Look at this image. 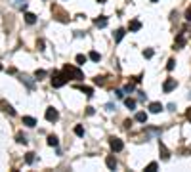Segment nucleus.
I'll list each match as a JSON object with an SVG mask.
<instances>
[{
  "mask_svg": "<svg viewBox=\"0 0 191 172\" xmlns=\"http://www.w3.org/2000/svg\"><path fill=\"white\" fill-rule=\"evenodd\" d=\"M75 134H76V136H84V128H82L80 124H76V126H75Z\"/></svg>",
  "mask_w": 191,
  "mask_h": 172,
  "instance_id": "27",
  "label": "nucleus"
},
{
  "mask_svg": "<svg viewBox=\"0 0 191 172\" xmlns=\"http://www.w3.org/2000/svg\"><path fill=\"white\" fill-rule=\"evenodd\" d=\"M136 121L138 122H147V113H143V111L136 113Z\"/></svg>",
  "mask_w": 191,
  "mask_h": 172,
  "instance_id": "18",
  "label": "nucleus"
},
{
  "mask_svg": "<svg viewBox=\"0 0 191 172\" xmlns=\"http://www.w3.org/2000/svg\"><path fill=\"white\" fill-rule=\"evenodd\" d=\"M149 111H151V113H161V111H163V105H161L159 101H153V103H149Z\"/></svg>",
  "mask_w": 191,
  "mask_h": 172,
  "instance_id": "12",
  "label": "nucleus"
},
{
  "mask_svg": "<svg viewBox=\"0 0 191 172\" xmlns=\"http://www.w3.org/2000/svg\"><path fill=\"white\" fill-rule=\"evenodd\" d=\"M25 163H27V165H33V163H35V153H27Z\"/></svg>",
  "mask_w": 191,
  "mask_h": 172,
  "instance_id": "24",
  "label": "nucleus"
},
{
  "mask_svg": "<svg viewBox=\"0 0 191 172\" xmlns=\"http://www.w3.org/2000/svg\"><path fill=\"white\" fill-rule=\"evenodd\" d=\"M184 46H185V37H184V33H180L176 37V42H174V50H182Z\"/></svg>",
  "mask_w": 191,
  "mask_h": 172,
  "instance_id": "6",
  "label": "nucleus"
},
{
  "mask_svg": "<svg viewBox=\"0 0 191 172\" xmlns=\"http://www.w3.org/2000/svg\"><path fill=\"white\" fill-rule=\"evenodd\" d=\"M109 145H111V149H113V151H122V147H124V143H122L120 138H111V140H109Z\"/></svg>",
  "mask_w": 191,
  "mask_h": 172,
  "instance_id": "4",
  "label": "nucleus"
},
{
  "mask_svg": "<svg viewBox=\"0 0 191 172\" xmlns=\"http://www.w3.org/2000/svg\"><path fill=\"white\" fill-rule=\"evenodd\" d=\"M37 46H38V50H44V42H42V40H38Z\"/></svg>",
  "mask_w": 191,
  "mask_h": 172,
  "instance_id": "37",
  "label": "nucleus"
},
{
  "mask_svg": "<svg viewBox=\"0 0 191 172\" xmlns=\"http://www.w3.org/2000/svg\"><path fill=\"white\" fill-rule=\"evenodd\" d=\"M124 34H126L124 29H117V31H115V42H120L122 38H124Z\"/></svg>",
  "mask_w": 191,
  "mask_h": 172,
  "instance_id": "14",
  "label": "nucleus"
},
{
  "mask_svg": "<svg viewBox=\"0 0 191 172\" xmlns=\"http://www.w3.org/2000/svg\"><path fill=\"white\" fill-rule=\"evenodd\" d=\"M132 92H134V82H128L124 86V94H132Z\"/></svg>",
  "mask_w": 191,
  "mask_h": 172,
  "instance_id": "28",
  "label": "nucleus"
},
{
  "mask_svg": "<svg viewBox=\"0 0 191 172\" xmlns=\"http://www.w3.org/2000/svg\"><path fill=\"white\" fill-rule=\"evenodd\" d=\"M176 86H178L176 78H166V80H164V84H163V90H164L166 94H168V92H172V90H174Z\"/></svg>",
  "mask_w": 191,
  "mask_h": 172,
  "instance_id": "5",
  "label": "nucleus"
},
{
  "mask_svg": "<svg viewBox=\"0 0 191 172\" xmlns=\"http://www.w3.org/2000/svg\"><path fill=\"white\" fill-rule=\"evenodd\" d=\"M94 82H96L98 86H103V84H105V78H103V77H96V78H94Z\"/></svg>",
  "mask_w": 191,
  "mask_h": 172,
  "instance_id": "30",
  "label": "nucleus"
},
{
  "mask_svg": "<svg viewBox=\"0 0 191 172\" xmlns=\"http://www.w3.org/2000/svg\"><path fill=\"white\" fill-rule=\"evenodd\" d=\"M155 170H157V163H149L145 166V172H155Z\"/></svg>",
  "mask_w": 191,
  "mask_h": 172,
  "instance_id": "29",
  "label": "nucleus"
},
{
  "mask_svg": "<svg viewBox=\"0 0 191 172\" xmlns=\"http://www.w3.org/2000/svg\"><path fill=\"white\" fill-rule=\"evenodd\" d=\"M105 109H107V111H115V109H117V107H115V105H113V103H107V105H105Z\"/></svg>",
  "mask_w": 191,
  "mask_h": 172,
  "instance_id": "35",
  "label": "nucleus"
},
{
  "mask_svg": "<svg viewBox=\"0 0 191 172\" xmlns=\"http://www.w3.org/2000/svg\"><path fill=\"white\" fill-rule=\"evenodd\" d=\"M67 84V77L61 73H54V78H52V86L54 88H61V86H65Z\"/></svg>",
  "mask_w": 191,
  "mask_h": 172,
  "instance_id": "2",
  "label": "nucleus"
},
{
  "mask_svg": "<svg viewBox=\"0 0 191 172\" xmlns=\"http://www.w3.org/2000/svg\"><path fill=\"white\" fill-rule=\"evenodd\" d=\"M88 57H90L92 61H99V60H102V55H99L98 52H90V55H88Z\"/></svg>",
  "mask_w": 191,
  "mask_h": 172,
  "instance_id": "23",
  "label": "nucleus"
},
{
  "mask_svg": "<svg viewBox=\"0 0 191 172\" xmlns=\"http://www.w3.org/2000/svg\"><path fill=\"white\" fill-rule=\"evenodd\" d=\"M185 19H187V21H191V6L185 10Z\"/></svg>",
  "mask_w": 191,
  "mask_h": 172,
  "instance_id": "33",
  "label": "nucleus"
},
{
  "mask_svg": "<svg viewBox=\"0 0 191 172\" xmlns=\"http://www.w3.org/2000/svg\"><path fill=\"white\" fill-rule=\"evenodd\" d=\"M115 96L120 99V98H124V90H115Z\"/></svg>",
  "mask_w": 191,
  "mask_h": 172,
  "instance_id": "32",
  "label": "nucleus"
},
{
  "mask_svg": "<svg viewBox=\"0 0 191 172\" xmlns=\"http://www.w3.org/2000/svg\"><path fill=\"white\" fill-rule=\"evenodd\" d=\"M52 11H55V15H58V19H59L61 23H67V21H69V19H67V15H65V11L59 10L58 6H52Z\"/></svg>",
  "mask_w": 191,
  "mask_h": 172,
  "instance_id": "7",
  "label": "nucleus"
},
{
  "mask_svg": "<svg viewBox=\"0 0 191 172\" xmlns=\"http://www.w3.org/2000/svg\"><path fill=\"white\" fill-rule=\"evenodd\" d=\"M96 111H94V107H86V115H94Z\"/></svg>",
  "mask_w": 191,
  "mask_h": 172,
  "instance_id": "36",
  "label": "nucleus"
},
{
  "mask_svg": "<svg viewBox=\"0 0 191 172\" xmlns=\"http://www.w3.org/2000/svg\"><path fill=\"white\" fill-rule=\"evenodd\" d=\"M25 21L29 23V25H35V23H37V15L31 14V11H27V14H25Z\"/></svg>",
  "mask_w": 191,
  "mask_h": 172,
  "instance_id": "13",
  "label": "nucleus"
},
{
  "mask_svg": "<svg viewBox=\"0 0 191 172\" xmlns=\"http://www.w3.org/2000/svg\"><path fill=\"white\" fill-rule=\"evenodd\" d=\"M185 117H187V121H191V107L187 109V113H185Z\"/></svg>",
  "mask_w": 191,
  "mask_h": 172,
  "instance_id": "38",
  "label": "nucleus"
},
{
  "mask_svg": "<svg viewBox=\"0 0 191 172\" xmlns=\"http://www.w3.org/2000/svg\"><path fill=\"white\" fill-rule=\"evenodd\" d=\"M63 75L67 77V80L73 78V80H82L84 75L78 67H73V65H63Z\"/></svg>",
  "mask_w": 191,
  "mask_h": 172,
  "instance_id": "1",
  "label": "nucleus"
},
{
  "mask_svg": "<svg viewBox=\"0 0 191 172\" xmlns=\"http://www.w3.org/2000/svg\"><path fill=\"white\" fill-rule=\"evenodd\" d=\"M143 55H145V57H153V50H151V48H149V50H145V52H143Z\"/></svg>",
  "mask_w": 191,
  "mask_h": 172,
  "instance_id": "34",
  "label": "nucleus"
},
{
  "mask_svg": "<svg viewBox=\"0 0 191 172\" xmlns=\"http://www.w3.org/2000/svg\"><path fill=\"white\" fill-rule=\"evenodd\" d=\"M80 92H84L88 98H92V96H94V90L90 88V86H80Z\"/></svg>",
  "mask_w": 191,
  "mask_h": 172,
  "instance_id": "21",
  "label": "nucleus"
},
{
  "mask_svg": "<svg viewBox=\"0 0 191 172\" xmlns=\"http://www.w3.org/2000/svg\"><path fill=\"white\" fill-rule=\"evenodd\" d=\"M124 105H126L128 109H136V99H132V98H126V99H124Z\"/></svg>",
  "mask_w": 191,
  "mask_h": 172,
  "instance_id": "19",
  "label": "nucleus"
},
{
  "mask_svg": "<svg viewBox=\"0 0 191 172\" xmlns=\"http://www.w3.org/2000/svg\"><path fill=\"white\" fill-rule=\"evenodd\" d=\"M48 145H52V147H58L59 145V140H58V136H48Z\"/></svg>",
  "mask_w": 191,
  "mask_h": 172,
  "instance_id": "15",
  "label": "nucleus"
},
{
  "mask_svg": "<svg viewBox=\"0 0 191 172\" xmlns=\"http://www.w3.org/2000/svg\"><path fill=\"white\" fill-rule=\"evenodd\" d=\"M58 119H59V113H58V109L48 107V109H46V121H48V122H55Z\"/></svg>",
  "mask_w": 191,
  "mask_h": 172,
  "instance_id": "3",
  "label": "nucleus"
},
{
  "mask_svg": "<svg viewBox=\"0 0 191 172\" xmlns=\"http://www.w3.org/2000/svg\"><path fill=\"white\" fill-rule=\"evenodd\" d=\"M105 163H107V168H109V170H115V168H117V159H115L113 155H109V157L105 159Z\"/></svg>",
  "mask_w": 191,
  "mask_h": 172,
  "instance_id": "9",
  "label": "nucleus"
},
{
  "mask_svg": "<svg viewBox=\"0 0 191 172\" xmlns=\"http://www.w3.org/2000/svg\"><path fill=\"white\" fill-rule=\"evenodd\" d=\"M44 77H46V71H44V69H37V71H35V78L37 80H42Z\"/></svg>",
  "mask_w": 191,
  "mask_h": 172,
  "instance_id": "20",
  "label": "nucleus"
},
{
  "mask_svg": "<svg viewBox=\"0 0 191 172\" xmlns=\"http://www.w3.org/2000/svg\"><path fill=\"white\" fill-rule=\"evenodd\" d=\"M2 109H4V111H6L8 115H12V117H14V115H15V109H14L12 105H8L6 101H2Z\"/></svg>",
  "mask_w": 191,
  "mask_h": 172,
  "instance_id": "16",
  "label": "nucleus"
},
{
  "mask_svg": "<svg viewBox=\"0 0 191 172\" xmlns=\"http://www.w3.org/2000/svg\"><path fill=\"white\" fill-rule=\"evenodd\" d=\"M128 29H130L132 33H136V31H140V29H141V23H140L138 19H132V21L128 23Z\"/></svg>",
  "mask_w": 191,
  "mask_h": 172,
  "instance_id": "8",
  "label": "nucleus"
},
{
  "mask_svg": "<svg viewBox=\"0 0 191 172\" xmlns=\"http://www.w3.org/2000/svg\"><path fill=\"white\" fill-rule=\"evenodd\" d=\"M21 80H23V82H25V84H27L29 88H33V86H35V82H33V80H31V78H29L27 75H23V77H21Z\"/></svg>",
  "mask_w": 191,
  "mask_h": 172,
  "instance_id": "22",
  "label": "nucleus"
},
{
  "mask_svg": "<svg viewBox=\"0 0 191 172\" xmlns=\"http://www.w3.org/2000/svg\"><path fill=\"white\" fill-rule=\"evenodd\" d=\"M94 23H96V27L103 29V27H107V17H105V15H99V17H98V19H96Z\"/></svg>",
  "mask_w": 191,
  "mask_h": 172,
  "instance_id": "10",
  "label": "nucleus"
},
{
  "mask_svg": "<svg viewBox=\"0 0 191 172\" xmlns=\"http://www.w3.org/2000/svg\"><path fill=\"white\" fill-rule=\"evenodd\" d=\"M151 2H159V0H151Z\"/></svg>",
  "mask_w": 191,
  "mask_h": 172,
  "instance_id": "40",
  "label": "nucleus"
},
{
  "mask_svg": "<svg viewBox=\"0 0 191 172\" xmlns=\"http://www.w3.org/2000/svg\"><path fill=\"white\" fill-rule=\"evenodd\" d=\"M23 124H25V126H29V128H33V126L37 124V121L33 119V117H23Z\"/></svg>",
  "mask_w": 191,
  "mask_h": 172,
  "instance_id": "17",
  "label": "nucleus"
},
{
  "mask_svg": "<svg viewBox=\"0 0 191 172\" xmlns=\"http://www.w3.org/2000/svg\"><path fill=\"white\" fill-rule=\"evenodd\" d=\"M174 67H176V61H174V60H168V63H166V69H168V71H172Z\"/></svg>",
  "mask_w": 191,
  "mask_h": 172,
  "instance_id": "31",
  "label": "nucleus"
},
{
  "mask_svg": "<svg viewBox=\"0 0 191 172\" xmlns=\"http://www.w3.org/2000/svg\"><path fill=\"white\" fill-rule=\"evenodd\" d=\"M15 140H17V143H23V145H27V138H25L23 134H17V138H15Z\"/></svg>",
  "mask_w": 191,
  "mask_h": 172,
  "instance_id": "26",
  "label": "nucleus"
},
{
  "mask_svg": "<svg viewBox=\"0 0 191 172\" xmlns=\"http://www.w3.org/2000/svg\"><path fill=\"white\" fill-rule=\"evenodd\" d=\"M86 60H88V57H86V55H82V54H78V55H76V63H78V65L86 63Z\"/></svg>",
  "mask_w": 191,
  "mask_h": 172,
  "instance_id": "25",
  "label": "nucleus"
},
{
  "mask_svg": "<svg viewBox=\"0 0 191 172\" xmlns=\"http://www.w3.org/2000/svg\"><path fill=\"white\" fill-rule=\"evenodd\" d=\"M159 149H161V159H163V161L170 159V153H168V149L164 147V143H159Z\"/></svg>",
  "mask_w": 191,
  "mask_h": 172,
  "instance_id": "11",
  "label": "nucleus"
},
{
  "mask_svg": "<svg viewBox=\"0 0 191 172\" xmlns=\"http://www.w3.org/2000/svg\"><path fill=\"white\" fill-rule=\"evenodd\" d=\"M0 71H2V63H0Z\"/></svg>",
  "mask_w": 191,
  "mask_h": 172,
  "instance_id": "39",
  "label": "nucleus"
}]
</instances>
